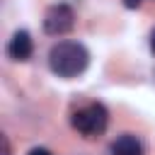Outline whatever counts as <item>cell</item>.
<instances>
[{"mask_svg": "<svg viewBox=\"0 0 155 155\" xmlns=\"http://www.w3.org/2000/svg\"><path fill=\"white\" fill-rule=\"evenodd\" d=\"M73 27H75V12L70 10V5L58 2V5H51L46 10V15H44V31L48 36H63Z\"/></svg>", "mask_w": 155, "mask_h": 155, "instance_id": "3", "label": "cell"}, {"mask_svg": "<svg viewBox=\"0 0 155 155\" xmlns=\"http://www.w3.org/2000/svg\"><path fill=\"white\" fill-rule=\"evenodd\" d=\"M143 0H126V7H138Z\"/></svg>", "mask_w": 155, "mask_h": 155, "instance_id": "8", "label": "cell"}, {"mask_svg": "<svg viewBox=\"0 0 155 155\" xmlns=\"http://www.w3.org/2000/svg\"><path fill=\"white\" fill-rule=\"evenodd\" d=\"M90 63V51L80 41H58L48 51V68L58 78H78Z\"/></svg>", "mask_w": 155, "mask_h": 155, "instance_id": "1", "label": "cell"}, {"mask_svg": "<svg viewBox=\"0 0 155 155\" xmlns=\"http://www.w3.org/2000/svg\"><path fill=\"white\" fill-rule=\"evenodd\" d=\"M150 48H153V51H155V31H153V34H150Z\"/></svg>", "mask_w": 155, "mask_h": 155, "instance_id": "9", "label": "cell"}, {"mask_svg": "<svg viewBox=\"0 0 155 155\" xmlns=\"http://www.w3.org/2000/svg\"><path fill=\"white\" fill-rule=\"evenodd\" d=\"M73 128L80 131L85 138H94V136H102L107 131V124H109V111L104 104L99 102H92L82 109H78L70 119Z\"/></svg>", "mask_w": 155, "mask_h": 155, "instance_id": "2", "label": "cell"}, {"mask_svg": "<svg viewBox=\"0 0 155 155\" xmlns=\"http://www.w3.org/2000/svg\"><path fill=\"white\" fill-rule=\"evenodd\" d=\"M0 140H2V155H10V143H7V136H2Z\"/></svg>", "mask_w": 155, "mask_h": 155, "instance_id": "7", "label": "cell"}, {"mask_svg": "<svg viewBox=\"0 0 155 155\" xmlns=\"http://www.w3.org/2000/svg\"><path fill=\"white\" fill-rule=\"evenodd\" d=\"M111 155H143V143L133 133H121L111 143Z\"/></svg>", "mask_w": 155, "mask_h": 155, "instance_id": "5", "label": "cell"}, {"mask_svg": "<svg viewBox=\"0 0 155 155\" xmlns=\"http://www.w3.org/2000/svg\"><path fill=\"white\" fill-rule=\"evenodd\" d=\"M29 155H53V153H51V150H46V148H34Z\"/></svg>", "mask_w": 155, "mask_h": 155, "instance_id": "6", "label": "cell"}, {"mask_svg": "<svg viewBox=\"0 0 155 155\" xmlns=\"http://www.w3.org/2000/svg\"><path fill=\"white\" fill-rule=\"evenodd\" d=\"M31 51H34V44H31L29 31H24V29L15 31L12 39H10V44H7V56L12 61H27L31 56Z\"/></svg>", "mask_w": 155, "mask_h": 155, "instance_id": "4", "label": "cell"}]
</instances>
